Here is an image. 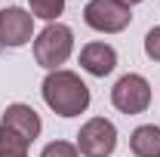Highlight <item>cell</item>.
I'll list each match as a JSON object with an SVG mask.
<instances>
[{"mask_svg":"<svg viewBox=\"0 0 160 157\" xmlns=\"http://www.w3.org/2000/svg\"><path fill=\"white\" fill-rule=\"evenodd\" d=\"M40 133H43V120L31 105H25V102L6 105V111L0 117V148L28 151L34 145V139H40Z\"/></svg>","mask_w":160,"mask_h":157,"instance_id":"cell-2","label":"cell"},{"mask_svg":"<svg viewBox=\"0 0 160 157\" xmlns=\"http://www.w3.org/2000/svg\"><path fill=\"white\" fill-rule=\"evenodd\" d=\"M123 3H126V6H136V3H142V0H123Z\"/></svg>","mask_w":160,"mask_h":157,"instance_id":"cell-14","label":"cell"},{"mask_svg":"<svg viewBox=\"0 0 160 157\" xmlns=\"http://www.w3.org/2000/svg\"><path fill=\"white\" fill-rule=\"evenodd\" d=\"M74 53V31L62 22H49L34 37V59L46 71H59Z\"/></svg>","mask_w":160,"mask_h":157,"instance_id":"cell-3","label":"cell"},{"mask_svg":"<svg viewBox=\"0 0 160 157\" xmlns=\"http://www.w3.org/2000/svg\"><path fill=\"white\" fill-rule=\"evenodd\" d=\"M0 157H28V151H22V148H0Z\"/></svg>","mask_w":160,"mask_h":157,"instance_id":"cell-13","label":"cell"},{"mask_svg":"<svg viewBox=\"0 0 160 157\" xmlns=\"http://www.w3.org/2000/svg\"><path fill=\"white\" fill-rule=\"evenodd\" d=\"M74 145L83 157H111L117 148V126L108 117H89L80 126Z\"/></svg>","mask_w":160,"mask_h":157,"instance_id":"cell-6","label":"cell"},{"mask_svg":"<svg viewBox=\"0 0 160 157\" xmlns=\"http://www.w3.org/2000/svg\"><path fill=\"white\" fill-rule=\"evenodd\" d=\"M129 151L136 157H160V126L154 123L136 126L129 136Z\"/></svg>","mask_w":160,"mask_h":157,"instance_id":"cell-9","label":"cell"},{"mask_svg":"<svg viewBox=\"0 0 160 157\" xmlns=\"http://www.w3.org/2000/svg\"><path fill=\"white\" fill-rule=\"evenodd\" d=\"M40 157H80V151H77V145L74 142H49L43 151H40Z\"/></svg>","mask_w":160,"mask_h":157,"instance_id":"cell-11","label":"cell"},{"mask_svg":"<svg viewBox=\"0 0 160 157\" xmlns=\"http://www.w3.org/2000/svg\"><path fill=\"white\" fill-rule=\"evenodd\" d=\"M34 40V16L22 6H3L0 9V46L19 49Z\"/></svg>","mask_w":160,"mask_h":157,"instance_id":"cell-7","label":"cell"},{"mask_svg":"<svg viewBox=\"0 0 160 157\" xmlns=\"http://www.w3.org/2000/svg\"><path fill=\"white\" fill-rule=\"evenodd\" d=\"M80 68L92 77H108L117 68V49L105 40H92L80 49Z\"/></svg>","mask_w":160,"mask_h":157,"instance_id":"cell-8","label":"cell"},{"mask_svg":"<svg viewBox=\"0 0 160 157\" xmlns=\"http://www.w3.org/2000/svg\"><path fill=\"white\" fill-rule=\"evenodd\" d=\"M40 96L46 102V108L59 117H80L92 102L89 86L80 80V74L68 71V68L49 71L40 83Z\"/></svg>","mask_w":160,"mask_h":157,"instance_id":"cell-1","label":"cell"},{"mask_svg":"<svg viewBox=\"0 0 160 157\" xmlns=\"http://www.w3.org/2000/svg\"><path fill=\"white\" fill-rule=\"evenodd\" d=\"M145 56L160 65V25H157V28H151V31L145 34Z\"/></svg>","mask_w":160,"mask_h":157,"instance_id":"cell-12","label":"cell"},{"mask_svg":"<svg viewBox=\"0 0 160 157\" xmlns=\"http://www.w3.org/2000/svg\"><path fill=\"white\" fill-rule=\"evenodd\" d=\"M111 105L117 108L120 114H145L151 105V83L142 74H123V77L111 86Z\"/></svg>","mask_w":160,"mask_h":157,"instance_id":"cell-5","label":"cell"},{"mask_svg":"<svg viewBox=\"0 0 160 157\" xmlns=\"http://www.w3.org/2000/svg\"><path fill=\"white\" fill-rule=\"evenodd\" d=\"M28 6H31V16L43 19L46 25L59 22V16L65 13V0H28Z\"/></svg>","mask_w":160,"mask_h":157,"instance_id":"cell-10","label":"cell"},{"mask_svg":"<svg viewBox=\"0 0 160 157\" xmlns=\"http://www.w3.org/2000/svg\"><path fill=\"white\" fill-rule=\"evenodd\" d=\"M83 22L99 34H120L132 22V6L123 0H89L83 6Z\"/></svg>","mask_w":160,"mask_h":157,"instance_id":"cell-4","label":"cell"}]
</instances>
